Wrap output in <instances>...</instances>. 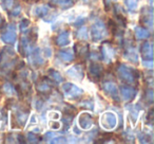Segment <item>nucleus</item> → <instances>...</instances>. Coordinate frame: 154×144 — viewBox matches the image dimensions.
<instances>
[{"mask_svg": "<svg viewBox=\"0 0 154 144\" xmlns=\"http://www.w3.org/2000/svg\"><path fill=\"white\" fill-rule=\"evenodd\" d=\"M117 73L120 80L128 85L135 84L138 80V70H134L125 64H118Z\"/></svg>", "mask_w": 154, "mask_h": 144, "instance_id": "f257e3e1", "label": "nucleus"}, {"mask_svg": "<svg viewBox=\"0 0 154 144\" xmlns=\"http://www.w3.org/2000/svg\"><path fill=\"white\" fill-rule=\"evenodd\" d=\"M91 32H92V37L94 41H98L100 39L107 37V29H106L105 24L101 21L95 22L92 26Z\"/></svg>", "mask_w": 154, "mask_h": 144, "instance_id": "f03ea898", "label": "nucleus"}, {"mask_svg": "<svg viewBox=\"0 0 154 144\" xmlns=\"http://www.w3.org/2000/svg\"><path fill=\"white\" fill-rule=\"evenodd\" d=\"M105 74V69L103 66L98 62H91L89 66V75L93 78V81H99L103 78Z\"/></svg>", "mask_w": 154, "mask_h": 144, "instance_id": "7ed1b4c3", "label": "nucleus"}, {"mask_svg": "<svg viewBox=\"0 0 154 144\" xmlns=\"http://www.w3.org/2000/svg\"><path fill=\"white\" fill-rule=\"evenodd\" d=\"M101 126L107 130H111V129L115 128L116 123H117V119L116 116L113 112H106L101 116Z\"/></svg>", "mask_w": 154, "mask_h": 144, "instance_id": "20e7f679", "label": "nucleus"}, {"mask_svg": "<svg viewBox=\"0 0 154 144\" xmlns=\"http://www.w3.org/2000/svg\"><path fill=\"white\" fill-rule=\"evenodd\" d=\"M62 91L66 94V97L68 98H78L82 94V90L80 88H78L77 86H75L74 84H71V83H64L62 84Z\"/></svg>", "mask_w": 154, "mask_h": 144, "instance_id": "39448f33", "label": "nucleus"}, {"mask_svg": "<svg viewBox=\"0 0 154 144\" xmlns=\"http://www.w3.org/2000/svg\"><path fill=\"white\" fill-rule=\"evenodd\" d=\"M103 89L110 98L114 100V101H119V94H118V88L114 83L110 82H105L103 85Z\"/></svg>", "mask_w": 154, "mask_h": 144, "instance_id": "423d86ee", "label": "nucleus"}, {"mask_svg": "<svg viewBox=\"0 0 154 144\" xmlns=\"http://www.w3.org/2000/svg\"><path fill=\"white\" fill-rule=\"evenodd\" d=\"M16 29L14 24H11L8 29H5V32L1 34V39H2L5 43H10V45H13L16 40Z\"/></svg>", "mask_w": 154, "mask_h": 144, "instance_id": "0eeeda50", "label": "nucleus"}, {"mask_svg": "<svg viewBox=\"0 0 154 144\" xmlns=\"http://www.w3.org/2000/svg\"><path fill=\"white\" fill-rule=\"evenodd\" d=\"M89 50H90L89 45L87 43H84V41H79V43H77L74 47L75 54H76L77 57L80 58V59H85V58L88 57Z\"/></svg>", "mask_w": 154, "mask_h": 144, "instance_id": "6e6552de", "label": "nucleus"}, {"mask_svg": "<svg viewBox=\"0 0 154 144\" xmlns=\"http://www.w3.org/2000/svg\"><path fill=\"white\" fill-rule=\"evenodd\" d=\"M78 124L82 129H90L93 125V117L91 114L84 112L78 118Z\"/></svg>", "mask_w": 154, "mask_h": 144, "instance_id": "1a4fd4ad", "label": "nucleus"}, {"mask_svg": "<svg viewBox=\"0 0 154 144\" xmlns=\"http://www.w3.org/2000/svg\"><path fill=\"white\" fill-rule=\"evenodd\" d=\"M119 91L120 95L125 101H132L136 95V89L130 86H122Z\"/></svg>", "mask_w": 154, "mask_h": 144, "instance_id": "9d476101", "label": "nucleus"}, {"mask_svg": "<svg viewBox=\"0 0 154 144\" xmlns=\"http://www.w3.org/2000/svg\"><path fill=\"white\" fill-rule=\"evenodd\" d=\"M68 75L70 76L73 80H82L84 78V71H82V68L79 66V65H76V66H73L66 71Z\"/></svg>", "mask_w": 154, "mask_h": 144, "instance_id": "9b49d317", "label": "nucleus"}, {"mask_svg": "<svg viewBox=\"0 0 154 144\" xmlns=\"http://www.w3.org/2000/svg\"><path fill=\"white\" fill-rule=\"evenodd\" d=\"M101 53H103V57L105 60L107 62H110L112 60L114 57H115V50L112 46H109V45H103L101 47Z\"/></svg>", "mask_w": 154, "mask_h": 144, "instance_id": "f8f14e48", "label": "nucleus"}, {"mask_svg": "<svg viewBox=\"0 0 154 144\" xmlns=\"http://www.w3.org/2000/svg\"><path fill=\"white\" fill-rule=\"evenodd\" d=\"M36 89H37V91L42 95H48L49 93H51V91H52L51 86L49 85V81H47V78H43V81L37 83Z\"/></svg>", "mask_w": 154, "mask_h": 144, "instance_id": "ddd939ff", "label": "nucleus"}, {"mask_svg": "<svg viewBox=\"0 0 154 144\" xmlns=\"http://www.w3.org/2000/svg\"><path fill=\"white\" fill-rule=\"evenodd\" d=\"M55 43L58 47H66V46H68L70 43V33L66 32V31L61 32L56 37Z\"/></svg>", "mask_w": 154, "mask_h": 144, "instance_id": "4468645a", "label": "nucleus"}, {"mask_svg": "<svg viewBox=\"0 0 154 144\" xmlns=\"http://www.w3.org/2000/svg\"><path fill=\"white\" fill-rule=\"evenodd\" d=\"M140 53L143 56L145 59H152L153 57V50H152V46L149 41H145L140 48Z\"/></svg>", "mask_w": 154, "mask_h": 144, "instance_id": "2eb2a0df", "label": "nucleus"}, {"mask_svg": "<svg viewBox=\"0 0 154 144\" xmlns=\"http://www.w3.org/2000/svg\"><path fill=\"white\" fill-rule=\"evenodd\" d=\"M140 22L143 24L146 27H152V22H153V17H152V12L151 11H146L140 17Z\"/></svg>", "mask_w": 154, "mask_h": 144, "instance_id": "dca6fc26", "label": "nucleus"}, {"mask_svg": "<svg viewBox=\"0 0 154 144\" xmlns=\"http://www.w3.org/2000/svg\"><path fill=\"white\" fill-rule=\"evenodd\" d=\"M135 36L137 39H147L150 36V33L145 28H136L135 29Z\"/></svg>", "mask_w": 154, "mask_h": 144, "instance_id": "f3484780", "label": "nucleus"}, {"mask_svg": "<svg viewBox=\"0 0 154 144\" xmlns=\"http://www.w3.org/2000/svg\"><path fill=\"white\" fill-rule=\"evenodd\" d=\"M48 13H49V8L47 5H38L34 10V14L37 17H45Z\"/></svg>", "mask_w": 154, "mask_h": 144, "instance_id": "a211bd4d", "label": "nucleus"}, {"mask_svg": "<svg viewBox=\"0 0 154 144\" xmlns=\"http://www.w3.org/2000/svg\"><path fill=\"white\" fill-rule=\"evenodd\" d=\"M33 62H34L35 66H41L43 64V58H42V55H41L40 51L39 49H36L33 53Z\"/></svg>", "mask_w": 154, "mask_h": 144, "instance_id": "6ab92c4d", "label": "nucleus"}, {"mask_svg": "<svg viewBox=\"0 0 154 144\" xmlns=\"http://www.w3.org/2000/svg\"><path fill=\"white\" fill-rule=\"evenodd\" d=\"M58 56L66 62H70L74 59V56H73V54L70 51H60L58 53Z\"/></svg>", "mask_w": 154, "mask_h": 144, "instance_id": "aec40b11", "label": "nucleus"}, {"mask_svg": "<svg viewBox=\"0 0 154 144\" xmlns=\"http://www.w3.org/2000/svg\"><path fill=\"white\" fill-rule=\"evenodd\" d=\"M49 75H50V78H51V80H53L54 82L59 83V82H61V81H62L61 74H60L58 71L54 70V69H51V70H49Z\"/></svg>", "mask_w": 154, "mask_h": 144, "instance_id": "412c9836", "label": "nucleus"}, {"mask_svg": "<svg viewBox=\"0 0 154 144\" xmlns=\"http://www.w3.org/2000/svg\"><path fill=\"white\" fill-rule=\"evenodd\" d=\"M52 2L55 3L57 5H60L62 8H69L73 5V0H52Z\"/></svg>", "mask_w": 154, "mask_h": 144, "instance_id": "4be33fe9", "label": "nucleus"}, {"mask_svg": "<svg viewBox=\"0 0 154 144\" xmlns=\"http://www.w3.org/2000/svg\"><path fill=\"white\" fill-rule=\"evenodd\" d=\"M1 7L5 11H11L15 5H14V0H1Z\"/></svg>", "mask_w": 154, "mask_h": 144, "instance_id": "5701e85b", "label": "nucleus"}, {"mask_svg": "<svg viewBox=\"0 0 154 144\" xmlns=\"http://www.w3.org/2000/svg\"><path fill=\"white\" fill-rule=\"evenodd\" d=\"M125 3H126L127 8H128L130 11H135L137 8V0H125Z\"/></svg>", "mask_w": 154, "mask_h": 144, "instance_id": "b1692460", "label": "nucleus"}, {"mask_svg": "<svg viewBox=\"0 0 154 144\" xmlns=\"http://www.w3.org/2000/svg\"><path fill=\"white\" fill-rule=\"evenodd\" d=\"M128 54H129V55L127 56V58H128L130 62H137V60H138V56H137V53L134 51V50H129Z\"/></svg>", "mask_w": 154, "mask_h": 144, "instance_id": "393cba45", "label": "nucleus"}, {"mask_svg": "<svg viewBox=\"0 0 154 144\" xmlns=\"http://www.w3.org/2000/svg\"><path fill=\"white\" fill-rule=\"evenodd\" d=\"M77 36L79 37V38L82 39H87L88 38V30L86 28H82L78 30V33H77Z\"/></svg>", "mask_w": 154, "mask_h": 144, "instance_id": "a878e982", "label": "nucleus"}, {"mask_svg": "<svg viewBox=\"0 0 154 144\" xmlns=\"http://www.w3.org/2000/svg\"><path fill=\"white\" fill-rule=\"evenodd\" d=\"M30 26V20L29 19H22L19 24V28L21 31H26V29Z\"/></svg>", "mask_w": 154, "mask_h": 144, "instance_id": "bb28decb", "label": "nucleus"}, {"mask_svg": "<svg viewBox=\"0 0 154 144\" xmlns=\"http://www.w3.org/2000/svg\"><path fill=\"white\" fill-rule=\"evenodd\" d=\"M33 142V143H35V142H38L39 141V138L37 137L35 133H28V136H26V142Z\"/></svg>", "mask_w": 154, "mask_h": 144, "instance_id": "cd10ccee", "label": "nucleus"}, {"mask_svg": "<svg viewBox=\"0 0 154 144\" xmlns=\"http://www.w3.org/2000/svg\"><path fill=\"white\" fill-rule=\"evenodd\" d=\"M20 5H15V8H13V9L11 10V16H13V17H15V16H18L20 14Z\"/></svg>", "mask_w": 154, "mask_h": 144, "instance_id": "c85d7f7f", "label": "nucleus"}, {"mask_svg": "<svg viewBox=\"0 0 154 144\" xmlns=\"http://www.w3.org/2000/svg\"><path fill=\"white\" fill-rule=\"evenodd\" d=\"M146 99L148 100L149 103H152V101H153V91H152L151 88H149L146 91Z\"/></svg>", "mask_w": 154, "mask_h": 144, "instance_id": "c756f323", "label": "nucleus"}, {"mask_svg": "<svg viewBox=\"0 0 154 144\" xmlns=\"http://www.w3.org/2000/svg\"><path fill=\"white\" fill-rule=\"evenodd\" d=\"M147 121L149 123H152V121H153V108H151V109L149 110V112H148Z\"/></svg>", "mask_w": 154, "mask_h": 144, "instance_id": "7c9ffc66", "label": "nucleus"}, {"mask_svg": "<svg viewBox=\"0 0 154 144\" xmlns=\"http://www.w3.org/2000/svg\"><path fill=\"white\" fill-rule=\"evenodd\" d=\"M11 88V85L10 84H5V86H3V90H5V92H7L9 95H12V89Z\"/></svg>", "mask_w": 154, "mask_h": 144, "instance_id": "2f4dec72", "label": "nucleus"}, {"mask_svg": "<svg viewBox=\"0 0 154 144\" xmlns=\"http://www.w3.org/2000/svg\"><path fill=\"white\" fill-rule=\"evenodd\" d=\"M51 128L53 129V130H55V129H59V128H60L59 122H56V121H53V123L51 124Z\"/></svg>", "mask_w": 154, "mask_h": 144, "instance_id": "473e14b6", "label": "nucleus"}, {"mask_svg": "<svg viewBox=\"0 0 154 144\" xmlns=\"http://www.w3.org/2000/svg\"><path fill=\"white\" fill-rule=\"evenodd\" d=\"M143 66L147 67V68H152V66H153V64H152V59H146L145 60V64H143Z\"/></svg>", "mask_w": 154, "mask_h": 144, "instance_id": "72a5a7b5", "label": "nucleus"}, {"mask_svg": "<svg viewBox=\"0 0 154 144\" xmlns=\"http://www.w3.org/2000/svg\"><path fill=\"white\" fill-rule=\"evenodd\" d=\"M18 142H20V143H26V139L22 135H19V136H18Z\"/></svg>", "mask_w": 154, "mask_h": 144, "instance_id": "f704fd0d", "label": "nucleus"}, {"mask_svg": "<svg viewBox=\"0 0 154 144\" xmlns=\"http://www.w3.org/2000/svg\"><path fill=\"white\" fill-rule=\"evenodd\" d=\"M62 138H56L55 140H52V143H60V142H66V140H61Z\"/></svg>", "mask_w": 154, "mask_h": 144, "instance_id": "c9c22d12", "label": "nucleus"}, {"mask_svg": "<svg viewBox=\"0 0 154 144\" xmlns=\"http://www.w3.org/2000/svg\"><path fill=\"white\" fill-rule=\"evenodd\" d=\"M3 24H5V19L2 18V16L0 15V29H2Z\"/></svg>", "mask_w": 154, "mask_h": 144, "instance_id": "e433bc0d", "label": "nucleus"}, {"mask_svg": "<svg viewBox=\"0 0 154 144\" xmlns=\"http://www.w3.org/2000/svg\"><path fill=\"white\" fill-rule=\"evenodd\" d=\"M45 56H48V57H49V56L51 55V50H50V49L45 50Z\"/></svg>", "mask_w": 154, "mask_h": 144, "instance_id": "4c0bfd02", "label": "nucleus"}, {"mask_svg": "<svg viewBox=\"0 0 154 144\" xmlns=\"http://www.w3.org/2000/svg\"><path fill=\"white\" fill-rule=\"evenodd\" d=\"M91 1H94V0H84V2H86V3H90Z\"/></svg>", "mask_w": 154, "mask_h": 144, "instance_id": "58836bf2", "label": "nucleus"}]
</instances>
